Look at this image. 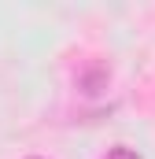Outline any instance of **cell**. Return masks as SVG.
I'll list each match as a JSON object with an SVG mask.
<instances>
[{
	"mask_svg": "<svg viewBox=\"0 0 155 159\" xmlns=\"http://www.w3.org/2000/svg\"><path fill=\"white\" fill-rule=\"evenodd\" d=\"M30 159H41V156H30Z\"/></svg>",
	"mask_w": 155,
	"mask_h": 159,
	"instance_id": "obj_3",
	"label": "cell"
},
{
	"mask_svg": "<svg viewBox=\"0 0 155 159\" xmlns=\"http://www.w3.org/2000/svg\"><path fill=\"white\" fill-rule=\"evenodd\" d=\"M74 85H78V93H85V96H100V93L111 85V67L100 63V59H89V63L78 70Z\"/></svg>",
	"mask_w": 155,
	"mask_h": 159,
	"instance_id": "obj_1",
	"label": "cell"
},
{
	"mask_svg": "<svg viewBox=\"0 0 155 159\" xmlns=\"http://www.w3.org/2000/svg\"><path fill=\"white\" fill-rule=\"evenodd\" d=\"M107 159H140V156H137V152H133L129 144H115V148L107 152Z\"/></svg>",
	"mask_w": 155,
	"mask_h": 159,
	"instance_id": "obj_2",
	"label": "cell"
}]
</instances>
